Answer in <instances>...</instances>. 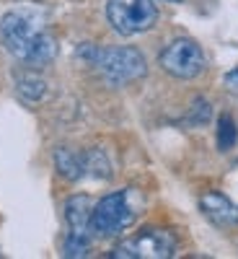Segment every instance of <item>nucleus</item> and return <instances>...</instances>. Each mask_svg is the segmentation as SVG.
Returning a JSON list of instances; mask_svg holds the SVG:
<instances>
[{
  "label": "nucleus",
  "instance_id": "4",
  "mask_svg": "<svg viewBox=\"0 0 238 259\" xmlns=\"http://www.w3.org/2000/svg\"><path fill=\"white\" fill-rule=\"evenodd\" d=\"M176 249H179V241L174 231L148 226L132 233L129 239L119 241L112 249V256L114 259H168L176 254Z\"/></svg>",
  "mask_w": 238,
  "mask_h": 259
},
{
  "label": "nucleus",
  "instance_id": "13",
  "mask_svg": "<svg viewBox=\"0 0 238 259\" xmlns=\"http://www.w3.org/2000/svg\"><path fill=\"white\" fill-rule=\"evenodd\" d=\"M225 85H228V89H238V68H233L230 73H225Z\"/></svg>",
  "mask_w": 238,
  "mask_h": 259
},
{
  "label": "nucleus",
  "instance_id": "9",
  "mask_svg": "<svg viewBox=\"0 0 238 259\" xmlns=\"http://www.w3.org/2000/svg\"><path fill=\"white\" fill-rule=\"evenodd\" d=\"M55 168L62 179L78 182L85 177V153H78L73 148H57L55 150Z\"/></svg>",
  "mask_w": 238,
  "mask_h": 259
},
{
  "label": "nucleus",
  "instance_id": "1",
  "mask_svg": "<svg viewBox=\"0 0 238 259\" xmlns=\"http://www.w3.org/2000/svg\"><path fill=\"white\" fill-rule=\"evenodd\" d=\"M0 45L26 68L41 70L57 57V41L34 8H13L0 16Z\"/></svg>",
  "mask_w": 238,
  "mask_h": 259
},
{
  "label": "nucleus",
  "instance_id": "2",
  "mask_svg": "<svg viewBox=\"0 0 238 259\" xmlns=\"http://www.w3.org/2000/svg\"><path fill=\"white\" fill-rule=\"evenodd\" d=\"M78 55L112 85H127L148 75V60L137 47H99L83 45Z\"/></svg>",
  "mask_w": 238,
  "mask_h": 259
},
{
  "label": "nucleus",
  "instance_id": "8",
  "mask_svg": "<svg viewBox=\"0 0 238 259\" xmlns=\"http://www.w3.org/2000/svg\"><path fill=\"white\" fill-rule=\"evenodd\" d=\"M200 210L202 215L215 223V226H220V228H233L238 226V205L228 197V194L223 192H207L200 197Z\"/></svg>",
  "mask_w": 238,
  "mask_h": 259
},
{
  "label": "nucleus",
  "instance_id": "11",
  "mask_svg": "<svg viewBox=\"0 0 238 259\" xmlns=\"http://www.w3.org/2000/svg\"><path fill=\"white\" fill-rule=\"evenodd\" d=\"M215 138H218V148L223 150V153H228L230 148H235L238 143V127H235V119L223 112L218 117V124H215Z\"/></svg>",
  "mask_w": 238,
  "mask_h": 259
},
{
  "label": "nucleus",
  "instance_id": "10",
  "mask_svg": "<svg viewBox=\"0 0 238 259\" xmlns=\"http://www.w3.org/2000/svg\"><path fill=\"white\" fill-rule=\"evenodd\" d=\"M16 89H18V96L21 99L36 104V101H41V99L47 96V80L41 78V75H36L34 68H29L26 73L16 75Z\"/></svg>",
  "mask_w": 238,
  "mask_h": 259
},
{
  "label": "nucleus",
  "instance_id": "14",
  "mask_svg": "<svg viewBox=\"0 0 238 259\" xmlns=\"http://www.w3.org/2000/svg\"><path fill=\"white\" fill-rule=\"evenodd\" d=\"M168 3H179V0H168Z\"/></svg>",
  "mask_w": 238,
  "mask_h": 259
},
{
  "label": "nucleus",
  "instance_id": "7",
  "mask_svg": "<svg viewBox=\"0 0 238 259\" xmlns=\"http://www.w3.org/2000/svg\"><path fill=\"white\" fill-rule=\"evenodd\" d=\"M158 65L168 75H174L179 80H192V78L202 75V70L207 68V60H205L202 47L194 39L179 36V39H171L161 50Z\"/></svg>",
  "mask_w": 238,
  "mask_h": 259
},
{
  "label": "nucleus",
  "instance_id": "5",
  "mask_svg": "<svg viewBox=\"0 0 238 259\" xmlns=\"http://www.w3.org/2000/svg\"><path fill=\"white\" fill-rule=\"evenodd\" d=\"M106 21L119 36H137L156 26L158 8L153 0H106Z\"/></svg>",
  "mask_w": 238,
  "mask_h": 259
},
{
  "label": "nucleus",
  "instance_id": "3",
  "mask_svg": "<svg viewBox=\"0 0 238 259\" xmlns=\"http://www.w3.org/2000/svg\"><path fill=\"white\" fill-rule=\"evenodd\" d=\"M137 218V207L132 202V189H117L91 207V231L101 239L124 233Z\"/></svg>",
  "mask_w": 238,
  "mask_h": 259
},
{
  "label": "nucleus",
  "instance_id": "6",
  "mask_svg": "<svg viewBox=\"0 0 238 259\" xmlns=\"http://www.w3.org/2000/svg\"><path fill=\"white\" fill-rule=\"evenodd\" d=\"M91 200L85 194H73L65 202V223H68V236L62 244L65 256H88L91 251Z\"/></svg>",
  "mask_w": 238,
  "mask_h": 259
},
{
  "label": "nucleus",
  "instance_id": "12",
  "mask_svg": "<svg viewBox=\"0 0 238 259\" xmlns=\"http://www.w3.org/2000/svg\"><path fill=\"white\" fill-rule=\"evenodd\" d=\"M210 114H212V109H210V101H205V99H197V101H194L192 104V109H189V122L192 124H205L207 119H210Z\"/></svg>",
  "mask_w": 238,
  "mask_h": 259
}]
</instances>
